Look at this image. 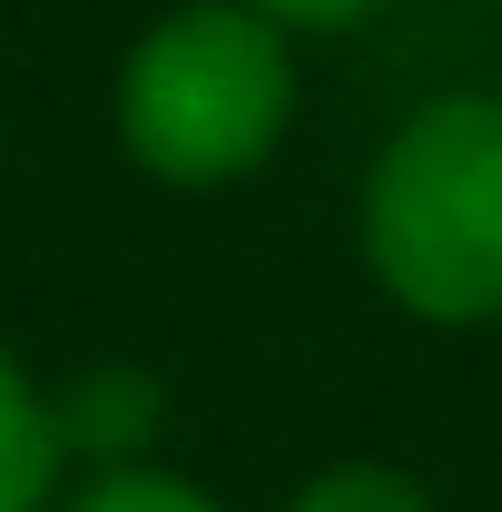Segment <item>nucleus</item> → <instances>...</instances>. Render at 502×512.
I'll use <instances>...</instances> for the list:
<instances>
[{
    "instance_id": "4",
    "label": "nucleus",
    "mask_w": 502,
    "mask_h": 512,
    "mask_svg": "<svg viewBox=\"0 0 502 512\" xmlns=\"http://www.w3.org/2000/svg\"><path fill=\"white\" fill-rule=\"evenodd\" d=\"M60 414H50V394L20 375V355L0 345V512H40L50 503V483H60Z\"/></svg>"
},
{
    "instance_id": "2",
    "label": "nucleus",
    "mask_w": 502,
    "mask_h": 512,
    "mask_svg": "<svg viewBox=\"0 0 502 512\" xmlns=\"http://www.w3.org/2000/svg\"><path fill=\"white\" fill-rule=\"evenodd\" d=\"M286 119H296V60L286 30L247 0L168 10L119 69V138L168 188H227L266 168Z\"/></svg>"
},
{
    "instance_id": "7",
    "label": "nucleus",
    "mask_w": 502,
    "mask_h": 512,
    "mask_svg": "<svg viewBox=\"0 0 502 512\" xmlns=\"http://www.w3.org/2000/svg\"><path fill=\"white\" fill-rule=\"evenodd\" d=\"M247 10H266L276 30H345V20H365L384 0H247Z\"/></svg>"
},
{
    "instance_id": "3",
    "label": "nucleus",
    "mask_w": 502,
    "mask_h": 512,
    "mask_svg": "<svg viewBox=\"0 0 502 512\" xmlns=\"http://www.w3.org/2000/svg\"><path fill=\"white\" fill-rule=\"evenodd\" d=\"M60 414V453H99V463H128V453L158 434V384L138 375V365H99V375H79L50 404Z\"/></svg>"
},
{
    "instance_id": "1",
    "label": "nucleus",
    "mask_w": 502,
    "mask_h": 512,
    "mask_svg": "<svg viewBox=\"0 0 502 512\" xmlns=\"http://www.w3.org/2000/svg\"><path fill=\"white\" fill-rule=\"evenodd\" d=\"M365 266L424 325L502 316V99H434L365 178Z\"/></svg>"
},
{
    "instance_id": "5",
    "label": "nucleus",
    "mask_w": 502,
    "mask_h": 512,
    "mask_svg": "<svg viewBox=\"0 0 502 512\" xmlns=\"http://www.w3.org/2000/svg\"><path fill=\"white\" fill-rule=\"evenodd\" d=\"M60 512H217L197 483H178V473H148V463H109L99 483H79Z\"/></svg>"
},
{
    "instance_id": "6",
    "label": "nucleus",
    "mask_w": 502,
    "mask_h": 512,
    "mask_svg": "<svg viewBox=\"0 0 502 512\" xmlns=\"http://www.w3.org/2000/svg\"><path fill=\"white\" fill-rule=\"evenodd\" d=\"M286 512H434L404 473H375V463H345V473H325V483H306Z\"/></svg>"
}]
</instances>
